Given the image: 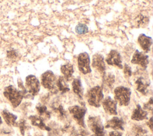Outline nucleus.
<instances>
[{
  "instance_id": "7c9ffc66",
  "label": "nucleus",
  "mask_w": 153,
  "mask_h": 136,
  "mask_svg": "<svg viewBox=\"0 0 153 136\" xmlns=\"http://www.w3.org/2000/svg\"><path fill=\"white\" fill-rule=\"evenodd\" d=\"M109 136H122V133L117 131H111L109 133Z\"/></svg>"
},
{
  "instance_id": "72a5a7b5",
  "label": "nucleus",
  "mask_w": 153,
  "mask_h": 136,
  "mask_svg": "<svg viewBox=\"0 0 153 136\" xmlns=\"http://www.w3.org/2000/svg\"><path fill=\"white\" fill-rule=\"evenodd\" d=\"M145 136H151V135H149L148 134H146V135H145Z\"/></svg>"
},
{
  "instance_id": "9b49d317",
  "label": "nucleus",
  "mask_w": 153,
  "mask_h": 136,
  "mask_svg": "<svg viewBox=\"0 0 153 136\" xmlns=\"http://www.w3.org/2000/svg\"><path fill=\"white\" fill-rule=\"evenodd\" d=\"M117 102L111 97H106L102 100V106L105 112L110 115H117Z\"/></svg>"
},
{
  "instance_id": "a878e982",
  "label": "nucleus",
  "mask_w": 153,
  "mask_h": 136,
  "mask_svg": "<svg viewBox=\"0 0 153 136\" xmlns=\"http://www.w3.org/2000/svg\"><path fill=\"white\" fill-rule=\"evenodd\" d=\"M75 32L79 35L85 34L88 32V28L86 24L83 23H79L75 27Z\"/></svg>"
},
{
  "instance_id": "2eb2a0df",
  "label": "nucleus",
  "mask_w": 153,
  "mask_h": 136,
  "mask_svg": "<svg viewBox=\"0 0 153 136\" xmlns=\"http://www.w3.org/2000/svg\"><path fill=\"white\" fill-rule=\"evenodd\" d=\"M137 41L141 48L145 52H148L151 50V47L152 44V39L151 37L141 33L138 37Z\"/></svg>"
},
{
  "instance_id": "39448f33",
  "label": "nucleus",
  "mask_w": 153,
  "mask_h": 136,
  "mask_svg": "<svg viewBox=\"0 0 153 136\" xmlns=\"http://www.w3.org/2000/svg\"><path fill=\"white\" fill-rule=\"evenodd\" d=\"M56 81V76L51 70H47L43 73L41 76V82L42 85L51 92H56L57 91Z\"/></svg>"
},
{
  "instance_id": "cd10ccee",
  "label": "nucleus",
  "mask_w": 153,
  "mask_h": 136,
  "mask_svg": "<svg viewBox=\"0 0 153 136\" xmlns=\"http://www.w3.org/2000/svg\"><path fill=\"white\" fill-rule=\"evenodd\" d=\"M123 72L126 77H130L132 75V71L130 66H129L128 64H125L124 66L123 67Z\"/></svg>"
},
{
  "instance_id": "bb28decb",
  "label": "nucleus",
  "mask_w": 153,
  "mask_h": 136,
  "mask_svg": "<svg viewBox=\"0 0 153 136\" xmlns=\"http://www.w3.org/2000/svg\"><path fill=\"white\" fill-rule=\"evenodd\" d=\"M17 126H19L20 132L22 135H25L26 130L27 129V125L25 119H20L17 123Z\"/></svg>"
},
{
  "instance_id": "20e7f679",
  "label": "nucleus",
  "mask_w": 153,
  "mask_h": 136,
  "mask_svg": "<svg viewBox=\"0 0 153 136\" xmlns=\"http://www.w3.org/2000/svg\"><path fill=\"white\" fill-rule=\"evenodd\" d=\"M87 124L94 136H106L105 127L99 116H90L87 119Z\"/></svg>"
},
{
  "instance_id": "f8f14e48",
  "label": "nucleus",
  "mask_w": 153,
  "mask_h": 136,
  "mask_svg": "<svg viewBox=\"0 0 153 136\" xmlns=\"http://www.w3.org/2000/svg\"><path fill=\"white\" fill-rule=\"evenodd\" d=\"M91 66L100 73L103 75L105 73V63L104 57L102 54L97 53L93 55L92 58Z\"/></svg>"
},
{
  "instance_id": "4be33fe9",
  "label": "nucleus",
  "mask_w": 153,
  "mask_h": 136,
  "mask_svg": "<svg viewBox=\"0 0 153 136\" xmlns=\"http://www.w3.org/2000/svg\"><path fill=\"white\" fill-rule=\"evenodd\" d=\"M115 82V76L112 73H106L103 75V85L111 89Z\"/></svg>"
},
{
  "instance_id": "7ed1b4c3",
  "label": "nucleus",
  "mask_w": 153,
  "mask_h": 136,
  "mask_svg": "<svg viewBox=\"0 0 153 136\" xmlns=\"http://www.w3.org/2000/svg\"><path fill=\"white\" fill-rule=\"evenodd\" d=\"M114 98L115 100L119 103L120 106H127L130 101L131 91L130 89L124 86H117L114 89Z\"/></svg>"
},
{
  "instance_id": "1a4fd4ad",
  "label": "nucleus",
  "mask_w": 153,
  "mask_h": 136,
  "mask_svg": "<svg viewBox=\"0 0 153 136\" xmlns=\"http://www.w3.org/2000/svg\"><path fill=\"white\" fill-rule=\"evenodd\" d=\"M105 61L109 65L117 66L121 69L123 67L121 54L115 50H112L110 51L105 59Z\"/></svg>"
},
{
  "instance_id": "dca6fc26",
  "label": "nucleus",
  "mask_w": 153,
  "mask_h": 136,
  "mask_svg": "<svg viewBox=\"0 0 153 136\" xmlns=\"http://www.w3.org/2000/svg\"><path fill=\"white\" fill-rule=\"evenodd\" d=\"M131 118L132 120L140 121L145 119H148V112L143 110L140 105L137 104L136 107L133 110Z\"/></svg>"
},
{
  "instance_id": "2f4dec72",
  "label": "nucleus",
  "mask_w": 153,
  "mask_h": 136,
  "mask_svg": "<svg viewBox=\"0 0 153 136\" xmlns=\"http://www.w3.org/2000/svg\"><path fill=\"white\" fill-rule=\"evenodd\" d=\"M146 124H147L148 126L150 128L151 131H152V117L150 118V119H149L148 120V121L147 122Z\"/></svg>"
},
{
  "instance_id": "f03ea898",
  "label": "nucleus",
  "mask_w": 153,
  "mask_h": 136,
  "mask_svg": "<svg viewBox=\"0 0 153 136\" xmlns=\"http://www.w3.org/2000/svg\"><path fill=\"white\" fill-rule=\"evenodd\" d=\"M103 89L101 86L97 85L90 89L86 94V98L89 105L99 107L103 100Z\"/></svg>"
},
{
  "instance_id": "6e6552de",
  "label": "nucleus",
  "mask_w": 153,
  "mask_h": 136,
  "mask_svg": "<svg viewBox=\"0 0 153 136\" xmlns=\"http://www.w3.org/2000/svg\"><path fill=\"white\" fill-rule=\"evenodd\" d=\"M77 61L79 70L82 73L86 75L91 72L90 56L87 52H84L80 53L78 56Z\"/></svg>"
},
{
  "instance_id": "9d476101",
  "label": "nucleus",
  "mask_w": 153,
  "mask_h": 136,
  "mask_svg": "<svg viewBox=\"0 0 153 136\" xmlns=\"http://www.w3.org/2000/svg\"><path fill=\"white\" fill-rule=\"evenodd\" d=\"M131 62L133 64L140 66L143 69H146L149 63V57L143 52L136 50L133 55Z\"/></svg>"
},
{
  "instance_id": "6ab92c4d",
  "label": "nucleus",
  "mask_w": 153,
  "mask_h": 136,
  "mask_svg": "<svg viewBox=\"0 0 153 136\" xmlns=\"http://www.w3.org/2000/svg\"><path fill=\"white\" fill-rule=\"evenodd\" d=\"M60 70L63 75V77L66 81H69L72 79L74 72V66L72 64L68 63L62 65L60 67Z\"/></svg>"
},
{
  "instance_id": "b1692460",
  "label": "nucleus",
  "mask_w": 153,
  "mask_h": 136,
  "mask_svg": "<svg viewBox=\"0 0 153 136\" xmlns=\"http://www.w3.org/2000/svg\"><path fill=\"white\" fill-rule=\"evenodd\" d=\"M53 110L59 119L62 120L66 118V116H67L66 112L65 111L63 107L61 104H59L57 106H53Z\"/></svg>"
},
{
  "instance_id": "5701e85b",
  "label": "nucleus",
  "mask_w": 153,
  "mask_h": 136,
  "mask_svg": "<svg viewBox=\"0 0 153 136\" xmlns=\"http://www.w3.org/2000/svg\"><path fill=\"white\" fill-rule=\"evenodd\" d=\"M56 86L57 89L62 93L64 94L68 92L70 89L65 82V79L62 76H59L56 81Z\"/></svg>"
},
{
  "instance_id": "0eeeda50",
  "label": "nucleus",
  "mask_w": 153,
  "mask_h": 136,
  "mask_svg": "<svg viewBox=\"0 0 153 136\" xmlns=\"http://www.w3.org/2000/svg\"><path fill=\"white\" fill-rule=\"evenodd\" d=\"M26 89L32 96L36 95L40 90V82L37 78L33 75H29L26 78Z\"/></svg>"
},
{
  "instance_id": "393cba45",
  "label": "nucleus",
  "mask_w": 153,
  "mask_h": 136,
  "mask_svg": "<svg viewBox=\"0 0 153 136\" xmlns=\"http://www.w3.org/2000/svg\"><path fill=\"white\" fill-rule=\"evenodd\" d=\"M133 131L135 136H145L148 134V131L140 125H135L133 126Z\"/></svg>"
},
{
  "instance_id": "f257e3e1",
  "label": "nucleus",
  "mask_w": 153,
  "mask_h": 136,
  "mask_svg": "<svg viewBox=\"0 0 153 136\" xmlns=\"http://www.w3.org/2000/svg\"><path fill=\"white\" fill-rule=\"evenodd\" d=\"M18 85L20 89H17L13 85H8L4 88L3 92L4 97L10 102L14 108L20 104L27 92L26 88L23 86L22 81L19 80Z\"/></svg>"
},
{
  "instance_id": "c756f323",
  "label": "nucleus",
  "mask_w": 153,
  "mask_h": 136,
  "mask_svg": "<svg viewBox=\"0 0 153 136\" xmlns=\"http://www.w3.org/2000/svg\"><path fill=\"white\" fill-rule=\"evenodd\" d=\"M17 53L16 51H13V50H11V51H7V57L8 58H16L17 57Z\"/></svg>"
},
{
  "instance_id": "aec40b11",
  "label": "nucleus",
  "mask_w": 153,
  "mask_h": 136,
  "mask_svg": "<svg viewBox=\"0 0 153 136\" xmlns=\"http://www.w3.org/2000/svg\"><path fill=\"white\" fill-rule=\"evenodd\" d=\"M72 90L74 92L79 98H82L84 95V89L82 85L81 81L79 78L74 79L72 82Z\"/></svg>"
},
{
  "instance_id": "ddd939ff",
  "label": "nucleus",
  "mask_w": 153,
  "mask_h": 136,
  "mask_svg": "<svg viewBox=\"0 0 153 136\" xmlns=\"http://www.w3.org/2000/svg\"><path fill=\"white\" fill-rule=\"evenodd\" d=\"M124 122L122 118L114 116L112 118L106 122V123L104 127L105 128H110L114 130L123 131L124 129Z\"/></svg>"
},
{
  "instance_id": "c85d7f7f",
  "label": "nucleus",
  "mask_w": 153,
  "mask_h": 136,
  "mask_svg": "<svg viewBox=\"0 0 153 136\" xmlns=\"http://www.w3.org/2000/svg\"><path fill=\"white\" fill-rule=\"evenodd\" d=\"M152 104H153V101H152V97H151L149 100V101L144 104L143 105V109L145 110H148L150 112H152Z\"/></svg>"
},
{
  "instance_id": "4468645a",
  "label": "nucleus",
  "mask_w": 153,
  "mask_h": 136,
  "mask_svg": "<svg viewBox=\"0 0 153 136\" xmlns=\"http://www.w3.org/2000/svg\"><path fill=\"white\" fill-rule=\"evenodd\" d=\"M136 89L137 91L143 95H146L148 93V88L150 83L148 80L142 76H140L135 81Z\"/></svg>"
},
{
  "instance_id": "423d86ee",
  "label": "nucleus",
  "mask_w": 153,
  "mask_h": 136,
  "mask_svg": "<svg viewBox=\"0 0 153 136\" xmlns=\"http://www.w3.org/2000/svg\"><path fill=\"white\" fill-rule=\"evenodd\" d=\"M68 110L76 123L81 127L85 128V124L84 122V117L87 112V109L85 107L74 105L70 106Z\"/></svg>"
},
{
  "instance_id": "473e14b6",
  "label": "nucleus",
  "mask_w": 153,
  "mask_h": 136,
  "mask_svg": "<svg viewBox=\"0 0 153 136\" xmlns=\"http://www.w3.org/2000/svg\"><path fill=\"white\" fill-rule=\"evenodd\" d=\"M2 118H1V117L0 116V125L2 124Z\"/></svg>"
},
{
  "instance_id": "412c9836",
  "label": "nucleus",
  "mask_w": 153,
  "mask_h": 136,
  "mask_svg": "<svg viewBox=\"0 0 153 136\" xmlns=\"http://www.w3.org/2000/svg\"><path fill=\"white\" fill-rule=\"evenodd\" d=\"M36 109L38 113V116H40L43 120H48L50 118V112L48 111L47 107L45 106L39 104L36 106Z\"/></svg>"
},
{
  "instance_id": "a211bd4d",
  "label": "nucleus",
  "mask_w": 153,
  "mask_h": 136,
  "mask_svg": "<svg viewBox=\"0 0 153 136\" xmlns=\"http://www.w3.org/2000/svg\"><path fill=\"white\" fill-rule=\"evenodd\" d=\"M1 114L5 123L8 126H17V123L16 122L17 116L16 115L10 112L7 109L3 110L1 112Z\"/></svg>"
},
{
  "instance_id": "f3484780",
  "label": "nucleus",
  "mask_w": 153,
  "mask_h": 136,
  "mask_svg": "<svg viewBox=\"0 0 153 136\" xmlns=\"http://www.w3.org/2000/svg\"><path fill=\"white\" fill-rule=\"evenodd\" d=\"M29 119L30 120L32 125L38 127L41 129L46 130L48 131L51 130V128L45 124L44 120L38 115H31L29 117Z\"/></svg>"
}]
</instances>
